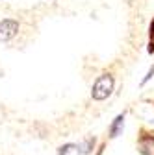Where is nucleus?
<instances>
[{
    "label": "nucleus",
    "mask_w": 154,
    "mask_h": 155,
    "mask_svg": "<svg viewBox=\"0 0 154 155\" xmlns=\"http://www.w3.org/2000/svg\"><path fill=\"white\" fill-rule=\"evenodd\" d=\"M95 142H97V140H95V137H89V139L82 140L80 144H76V148H78L76 151H80L82 155H87V153H91V151H93V148H95Z\"/></svg>",
    "instance_id": "obj_4"
},
{
    "label": "nucleus",
    "mask_w": 154,
    "mask_h": 155,
    "mask_svg": "<svg viewBox=\"0 0 154 155\" xmlns=\"http://www.w3.org/2000/svg\"><path fill=\"white\" fill-rule=\"evenodd\" d=\"M19 28H21V24H19V21H15V18H2V21H0V41L2 43L11 41L19 33Z\"/></svg>",
    "instance_id": "obj_2"
},
{
    "label": "nucleus",
    "mask_w": 154,
    "mask_h": 155,
    "mask_svg": "<svg viewBox=\"0 0 154 155\" xmlns=\"http://www.w3.org/2000/svg\"><path fill=\"white\" fill-rule=\"evenodd\" d=\"M123 127H124V113L123 114H117L113 118V122L110 126V139H117L119 135L123 133Z\"/></svg>",
    "instance_id": "obj_3"
},
{
    "label": "nucleus",
    "mask_w": 154,
    "mask_h": 155,
    "mask_svg": "<svg viewBox=\"0 0 154 155\" xmlns=\"http://www.w3.org/2000/svg\"><path fill=\"white\" fill-rule=\"evenodd\" d=\"M152 76H154V67H152V68H150V70H149V72H147V76H145V78H143V81H141V83H147V81H149V80H150V78H152Z\"/></svg>",
    "instance_id": "obj_6"
},
{
    "label": "nucleus",
    "mask_w": 154,
    "mask_h": 155,
    "mask_svg": "<svg viewBox=\"0 0 154 155\" xmlns=\"http://www.w3.org/2000/svg\"><path fill=\"white\" fill-rule=\"evenodd\" d=\"M113 85H115V80L111 74H102L99 76L93 83V89H91V98L95 102H104L106 98H110L111 92H113Z\"/></svg>",
    "instance_id": "obj_1"
},
{
    "label": "nucleus",
    "mask_w": 154,
    "mask_h": 155,
    "mask_svg": "<svg viewBox=\"0 0 154 155\" xmlns=\"http://www.w3.org/2000/svg\"><path fill=\"white\" fill-rule=\"evenodd\" d=\"M72 148H76V144H65V146H61L60 150H58V155H67Z\"/></svg>",
    "instance_id": "obj_5"
}]
</instances>
